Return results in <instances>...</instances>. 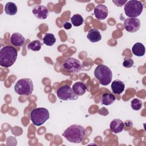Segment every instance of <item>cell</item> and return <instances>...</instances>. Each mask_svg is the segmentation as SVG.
<instances>
[{
    "instance_id": "cell-1",
    "label": "cell",
    "mask_w": 146,
    "mask_h": 146,
    "mask_svg": "<svg viewBox=\"0 0 146 146\" xmlns=\"http://www.w3.org/2000/svg\"><path fill=\"white\" fill-rule=\"evenodd\" d=\"M86 130L81 125L75 124L69 126L62 133V136L68 141L73 143H80L84 139Z\"/></svg>"
},
{
    "instance_id": "cell-2",
    "label": "cell",
    "mask_w": 146,
    "mask_h": 146,
    "mask_svg": "<svg viewBox=\"0 0 146 146\" xmlns=\"http://www.w3.org/2000/svg\"><path fill=\"white\" fill-rule=\"evenodd\" d=\"M18 56L17 50L11 46L3 47L0 50V65L3 67H10L15 62Z\"/></svg>"
},
{
    "instance_id": "cell-3",
    "label": "cell",
    "mask_w": 146,
    "mask_h": 146,
    "mask_svg": "<svg viewBox=\"0 0 146 146\" xmlns=\"http://www.w3.org/2000/svg\"><path fill=\"white\" fill-rule=\"evenodd\" d=\"M95 77L103 86L108 85L112 81V72L111 68L106 65H98L94 70Z\"/></svg>"
},
{
    "instance_id": "cell-4",
    "label": "cell",
    "mask_w": 146,
    "mask_h": 146,
    "mask_svg": "<svg viewBox=\"0 0 146 146\" xmlns=\"http://www.w3.org/2000/svg\"><path fill=\"white\" fill-rule=\"evenodd\" d=\"M49 117V111L46 108H36L30 112L31 121L36 126H40L43 124Z\"/></svg>"
},
{
    "instance_id": "cell-5",
    "label": "cell",
    "mask_w": 146,
    "mask_h": 146,
    "mask_svg": "<svg viewBox=\"0 0 146 146\" xmlns=\"http://www.w3.org/2000/svg\"><path fill=\"white\" fill-rule=\"evenodd\" d=\"M124 10L128 17L136 18L143 12V5L139 1L130 0L125 3Z\"/></svg>"
},
{
    "instance_id": "cell-6",
    "label": "cell",
    "mask_w": 146,
    "mask_h": 146,
    "mask_svg": "<svg viewBox=\"0 0 146 146\" xmlns=\"http://www.w3.org/2000/svg\"><path fill=\"white\" fill-rule=\"evenodd\" d=\"M34 90L33 83L30 78H22L17 81L14 86V90L20 95L29 96Z\"/></svg>"
},
{
    "instance_id": "cell-7",
    "label": "cell",
    "mask_w": 146,
    "mask_h": 146,
    "mask_svg": "<svg viewBox=\"0 0 146 146\" xmlns=\"http://www.w3.org/2000/svg\"><path fill=\"white\" fill-rule=\"evenodd\" d=\"M56 95L58 98L62 100H76L78 98V96L74 94L72 89L68 85L60 87L56 91Z\"/></svg>"
},
{
    "instance_id": "cell-8",
    "label": "cell",
    "mask_w": 146,
    "mask_h": 146,
    "mask_svg": "<svg viewBox=\"0 0 146 146\" xmlns=\"http://www.w3.org/2000/svg\"><path fill=\"white\" fill-rule=\"evenodd\" d=\"M63 67L66 71L71 73L79 72L82 68L80 62L74 58H67L63 64Z\"/></svg>"
},
{
    "instance_id": "cell-9",
    "label": "cell",
    "mask_w": 146,
    "mask_h": 146,
    "mask_svg": "<svg viewBox=\"0 0 146 146\" xmlns=\"http://www.w3.org/2000/svg\"><path fill=\"white\" fill-rule=\"evenodd\" d=\"M124 26L127 31L135 33L139 30L140 27V21L137 18H127L124 22Z\"/></svg>"
},
{
    "instance_id": "cell-10",
    "label": "cell",
    "mask_w": 146,
    "mask_h": 146,
    "mask_svg": "<svg viewBox=\"0 0 146 146\" xmlns=\"http://www.w3.org/2000/svg\"><path fill=\"white\" fill-rule=\"evenodd\" d=\"M32 13L35 17L37 19H45L48 16L49 10L45 6L37 5L33 7Z\"/></svg>"
},
{
    "instance_id": "cell-11",
    "label": "cell",
    "mask_w": 146,
    "mask_h": 146,
    "mask_svg": "<svg viewBox=\"0 0 146 146\" xmlns=\"http://www.w3.org/2000/svg\"><path fill=\"white\" fill-rule=\"evenodd\" d=\"M108 14V8L104 5L100 4L94 8V15L98 20L105 19L107 17Z\"/></svg>"
},
{
    "instance_id": "cell-12",
    "label": "cell",
    "mask_w": 146,
    "mask_h": 146,
    "mask_svg": "<svg viewBox=\"0 0 146 146\" xmlns=\"http://www.w3.org/2000/svg\"><path fill=\"white\" fill-rule=\"evenodd\" d=\"M124 124L122 120L119 119H115L110 123V127L111 131L114 133H119L124 129Z\"/></svg>"
},
{
    "instance_id": "cell-13",
    "label": "cell",
    "mask_w": 146,
    "mask_h": 146,
    "mask_svg": "<svg viewBox=\"0 0 146 146\" xmlns=\"http://www.w3.org/2000/svg\"><path fill=\"white\" fill-rule=\"evenodd\" d=\"M11 43L17 47H22L25 43V37L19 33H13L10 38Z\"/></svg>"
},
{
    "instance_id": "cell-14",
    "label": "cell",
    "mask_w": 146,
    "mask_h": 146,
    "mask_svg": "<svg viewBox=\"0 0 146 146\" xmlns=\"http://www.w3.org/2000/svg\"><path fill=\"white\" fill-rule=\"evenodd\" d=\"M125 88V84L120 80L116 79L112 82L111 90L115 94H121Z\"/></svg>"
},
{
    "instance_id": "cell-15",
    "label": "cell",
    "mask_w": 146,
    "mask_h": 146,
    "mask_svg": "<svg viewBox=\"0 0 146 146\" xmlns=\"http://www.w3.org/2000/svg\"><path fill=\"white\" fill-rule=\"evenodd\" d=\"M72 89L76 95L82 96L86 93L87 88L84 83L82 82H77L73 84Z\"/></svg>"
},
{
    "instance_id": "cell-16",
    "label": "cell",
    "mask_w": 146,
    "mask_h": 146,
    "mask_svg": "<svg viewBox=\"0 0 146 146\" xmlns=\"http://www.w3.org/2000/svg\"><path fill=\"white\" fill-rule=\"evenodd\" d=\"M87 38L90 42L95 43L101 40L102 35L98 30L96 29H91L88 31Z\"/></svg>"
},
{
    "instance_id": "cell-17",
    "label": "cell",
    "mask_w": 146,
    "mask_h": 146,
    "mask_svg": "<svg viewBox=\"0 0 146 146\" xmlns=\"http://www.w3.org/2000/svg\"><path fill=\"white\" fill-rule=\"evenodd\" d=\"M145 51V48L143 44L140 42L136 43L132 47V52L137 56H143Z\"/></svg>"
},
{
    "instance_id": "cell-18",
    "label": "cell",
    "mask_w": 146,
    "mask_h": 146,
    "mask_svg": "<svg viewBox=\"0 0 146 146\" xmlns=\"http://www.w3.org/2000/svg\"><path fill=\"white\" fill-rule=\"evenodd\" d=\"M116 100V98L113 94L111 93H104L102 95L101 102L102 104L105 106L112 104Z\"/></svg>"
},
{
    "instance_id": "cell-19",
    "label": "cell",
    "mask_w": 146,
    "mask_h": 146,
    "mask_svg": "<svg viewBox=\"0 0 146 146\" xmlns=\"http://www.w3.org/2000/svg\"><path fill=\"white\" fill-rule=\"evenodd\" d=\"M17 6L14 2H9L5 6V11L7 15H14L17 14Z\"/></svg>"
},
{
    "instance_id": "cell-20",
    "label": "cell",
    "mask_w": 146,
    "mask_h": 146,
    "mask_svg": "<svg viewBox=\"0 0 146 146\" xmlns=\"http://www.w3.org/2000/svg\"><path fill=\"white\" fill-rule=\"evenodd\" d=\"M43 42L48 46H52L56 42V38L53 34L46 33L43 38Z\"/></svg>"
},
{
    "instance_id": "cell-21",
    "label": "cell",
    "mask_w": 146,
    "mask_h": 146,
    "mask_svg": "<svg viewBox=\"0 0 146 146\" xmlns=\"http://www.w3.org/2000/svg\"><path fill=\"white\" fill-rule=\"evenodd\" d=\"M42 45L43 44L39 40H34L28 44L27 48L33 51H38L40 50Z\"/></svg>"
},
{
    "instance_id": "cell-22",
    "label": "cell",
    "mask_w": 146,
    "mask_h": 146,
    "mask_svg": "<svg viewBox=\"0 0 146 146\" xmlns=\"http://www.w3.org/2000/svg\"><path fill=\"white\" fill-rule=\"evenodd\" d=\"M71 22L74 26L77 27L82 25L83 23L84 19L81 15L76 14L74 15L71 18Z\"/></svg>"
},
{
    "instance_id": "cell-23",
    "label": "cell",
    "mask_w": 146,
    "mask_h": 146,
    "mask_svg": "<svg viewBox=\"0 0 146 146\" xmlns=\"http://www.w3.org/2000/svg\"><path fill=\"white\" fill-rule=\"evenodd\" d=\"M142 102L137 98L133 99L131 102V108L135 111H138L139 110H140L142 107Z\"/></svg>"
},
{
    "instance_id": "cell-24",
    "label": "cell",
    "mask_w": 146,
    "mask_h": 146,
    "mask_svg": "<svg viewBox=\"0 0 146 146\" xmlns=\"http://www.w3.org/2000/svg\"><path fill=\"white\" fill-rule=\"evenodd\" d=\"M133 65V60L132 58L125 57L123 62V66L125 68H130Z\"/></svg>"
},
{
    "instance_id": "cell-25",
    "label": "cell",
    "mask_w": 146,
    "mask_h": 146,
    "mask_svg": "<svg viewBox=\"0 0 146 146\" xmlns=\"http://www.w3.org/2000/svg\"><path fill=\"white\" fill-rule=\"evenodd\" d=\"M127 2V1H115V0H113L112 1V2L115 4L116 6H119V7H121L123 6V5H125V3Z\"/></svg>"
},
{
    "instance_id": "cell-26",
    "label": "cell",
    "mask_w": 146,
    "mask_h": 146,
    "mask_svg": "<svg viewBox=\"0 0 146 146\" xmlns=\"http://www.w3.org/2000/svg\"><path fill=\"white\" fill-rule=\"evenodd\" d=\"M63 27L66 29V30H69L70 29H71L72 27V25L71 23H70L68 21H66L64 23H63Z\"/></svg>"
}]
</instances>
